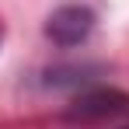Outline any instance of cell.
<instances>
[{"instance_id": "obj_1", "label": "cell", "mask_w": 129, "mask_h": 129, "mask_svg": "<svg viewBox=\"0 0 129 129\" xmlns=\"http://www.w3.org/2000/svg\"><path fill=\"white\" fill-rule=\"evenodd\" d=\"M91 28H94V14H91V7L63 4L59 11L49 14V21H45V35H49L52 42H59V45H77V42H84L87 35H91Z\"/></svg>"}, {"instance_id": "obj_2", "label": "cell", "mask_w": 129, "mask_h": 129, "mask_svg": "<svg viewBox=\"0 0 129 129\" xmlns=\"http://www.w3.org/2000/svg\"><path fill=\"white\" fill-rule=\"evenodd\" d=\"M112 101H122V94H112V91H101V94H91L84 101H77V112L73 115H105V112H119L126 105H112Z\"/></svg>"}]
</instances>
